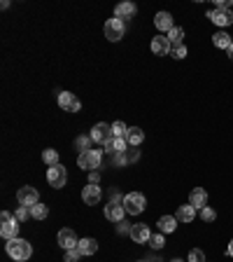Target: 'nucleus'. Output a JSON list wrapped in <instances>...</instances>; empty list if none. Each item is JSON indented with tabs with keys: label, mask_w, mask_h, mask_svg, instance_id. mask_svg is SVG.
Returning a JSON list of instances; mask_svg holds the SVG:
<instances>
[{
	"label": "nucleus",
	"mask_w": 233,
	"mask_h": 262,
	"mask_svg": "<svg viewBox=\"0 0 233 262\" xmlns=\"http://www.w3.org/2000/svg\"><path fill=\"white\" fill-rule=\"evenodd\" d=\"M135 10H138V7H135L133 2H119V5L115 7V17L124 21V19H131V17L135 14Z\"/></svg>",
	"instance_id": "a211bd4d"
},
{
	"label": "nucleus",
	"mask_w": 233,
	"mask_h": 262,
	"mask_svg": "<svg viewBox=\"0 0 233 262\" xmlns=\"http://www.w3.org/2000/svg\"><path fill=\"white\" fill-rule=\"evenodd\" d=\"M105 150L107 152H112V155H121L124 150H126V138H110L107 143H105Z\"/></svg>",
	"instance_id": "412c9836"
},
{
	"label": "nucleus",
	"mask_w": 233,
	"mask_h": 262,
	"mask_svg": "<svg viewBox=\"0 0 233 262\" xmlns=\"http://www.w3.org/2000/svg\"><path fill=\"white\" fill-rule=\"evenodd\" d=\"M140 262H147V260H140Z\"/></svg>",
	"instance_id": "79ce46f5"
},
{
	"label": "nucleus",
	"mask_w": 233,
	"mask_h": 262,
	"mask_svg": "<svg viewBox=\"0 0 233 262\" xmlns=\"http://www.w3.org/2000/svg\"><path fill=\"white\" fill-rule=\"evenodd\" d=\"M82 199H84V204H89V206H96V204L103 199V192H100V187L98 185H86L84 190H82Z\"/></svg>",
	"instance_id": "f8f14e48"
},
{
	"label": "nucleus",
	"mask_w": 233,
	"mask_h": 262,
	"mask_svg": "<svg viewBox=\"0 0 233 262\" xmlns=\"http://www.w3.org/2000/svg\"><path fill=\"white\" fill-rule=\"evenodd\" d=\"M128 237L133 239L135 243H150L151 232H150V227L145 225V223H138V225H133L131 229H128Z\"/></svg>",
	"instance_id": "1a4fd4ad"
},
{
	"label": "nucleus",
	"mask_w": 233,
	"mask_h": 262,
	"mask_svg": "<svg viewBox=\"0 0 233 262\" xmlns=\"http://www.w3.org/2000/svg\"><path fill=\"white\" fill-rule=\"evenodd\" d=\"M47 180H49V185L56 187V190L66 187V180H68V171H66V167H63V164L49 167L47 168Z\"/></svg>",
	"instance_id": "20e7f679"
},
{
	"label": "nucleus",
	"mask_w": 233,
	"mask_h": 262,
	"mask_svg": "<svg viewBox=\"0 0 233 262\" xmlns=\"http://www.w3.org/2000/svg\"><path fill=\"white\" fill-rule=\"evenodd\" d=\"M124 199L121 197H115L112 202L105 206V218L107 220H112V223H121L124 220V215H126V208H124Z\"/></svg>",
	"instance_id": "423d86ee"
},
{
	"label": "nucleus",
	"mask_w": 233,
	"mask_h": 262,
	"mask_svg": "<svg viewBox=\"0 0 233 262\" xmlns=\"http://www.w3.org/2000/svg\"><path fill=\"white\" fill-rule=\"evenodd\" d=\"M110 138H112V127H107L105 122H98V124L91 129V141L93 143H103L105 145Z\"/></svg>",
	"instance_id": "9d476101"
},
{
	"label": "nucleus",
	"mask_w": 233,
	"mask_h": 262,
	"mask_svg": "<svg viewBox=\"0 0 233 262\" xmlns=\"http://www.w3.org/2000/svg\"><path fill=\"white\" fill-rule=\"evenodd\" d=\"M189 204H191L194 208H205V204H208V192L203 190V187L191 190V194H189Z\"/></svg>",
	"instance_id": "f3484780"
},
{
	"label": "nucleus",
	"mask_w": 233,
	"mask_h": 262,
	"mask_svg": "<svg viewBox=\"0 0 233 262\" xmlns=\"http://www.w3.org/2000/svg\"><path fill=\"white\" fill-rule=\"evenodd\" d=\"M189 262H205V253L200 248H194L189 253Z\"/></svg>",
	"instance_id": "2f4dec72"
},
{
	"label": "nucleus",
	"mask_w": 233,
	"mask_h": 262,
	"mask_svg": "<svg viewBox=\"0 0 233 262\" xmlns=\"http://www.w3.org/2000/svg\"><path fill=\"white\" fill-rule=\"evenodd\" d=\"M77 243H80V241H77V237H75V232H72V229L66 227V229H61V232H58V246H61V248H66V250L77 248Z\"/></svg>",
	"instance_id": "2eb2a0df"
},
{
	"label": "nucleus",
	"mask_w": 233,
	"mask_h": 262,
	"mask_svg": "<svg viewBox=\"0 0 233 262\" xmlns=\"http://www.w3.org/2000/svg\"><path fill=\"white\" fill-rule=\"evenodd\" d=\"M170 49H173V45H170L168 36H156L151 40V52H154L156 56H166Z\"/></svg>",
	"instance_id": "4468645a"
},
{
	"label": "nucleus",
	"mask_w": 233,
	"mask_h": 262,
	"mask_svg": "<svg viewBox=\"0 0 233 262\" xmlns=\"http://www.w3.org/2000/svg\"><path fill=\"white\" fill-rule=\"evenodd\" d=\"M173 54H175V59H184V56H186V47H184V45L173 47Z\"/></svg>",
	"instance_id": "c9c22d12"
},
{
	"label": "nucleus",
	"mask_w": 233,
	"mask_h": 262,
	"mask_svg": "<svg viewBox=\"0 0 233 262\" xmlns=\"http://www.w3.org/2000/svg\"><path fill=\"white\" fill-rule=\"evenodd\" d=\"M5 250H7V255H10L12 260H17V262L31 260V255H33V246H31L26 239H19V237L7 241V243H5Z\"/></svg>",
	"instance_id": "f257e3e1"
},
{
	"label": "nucleus",
	"mask_w": 233,
	"mask_h": 262,
	"mask_svg": "<svg viewBox=\"0 0 233 262\" xmlns=\"http://www.w3.org/2000/svg\"><path fill=\"white\" fill-rule=\"evenodd\" d=\"M126 33V24L121 21V19H107V24H105V37L110 40V42H119L121 37Z\"/></svg>",
	"instance_id": "39448f33"
},
{
	"label": "nucleus",
	"mask_w": 233,
	"mask_h": 262,
	"mask_svg": "<svg viewBox=\"0 0 233 262\" xmlns=\"http://www.w3.org/2000/svg\"><path fill=\"white\" fill-rule=\"evenodd\" d=\"M80 258H82L80 248H70V250H66V262H77Z\"/></svg>",
	"instance_id": "72a5a7b5"
},
{
	"label": "nucleus",
	"mask_w": 233,
	"mask_h": 262,
	"mask_svg": "<svg viewBox=\"0 0 233 262\" xmlns=\"http://www.w3.org/2000/svg\"><path fill=\"white\" fill-rule=\"evenodd\" d=\"M77 248H80L82 255H93L98 250V241L96 239H82L80 243H77Z\"/></svg>",
	"instance_id": "b1692460"
},
{
	"label": "nucleus",
	"mask_w": 233,
	"mask_h": 262,
	"mask_svg": "<svg viewBox=\"0 0 233 262\" xmlns=\"http://www.w3.org/2000/svg\"><path fill=\"white\" fill-rule=\"evenodd\" d=\"M0 237L5 239V241H12V239L19 237V220L14 218L12 223H2V227H0Z\"/></svg>",
	"instance_id": "dca6fc26"
},
{
	"label": "nucleus",
	"mask_w": 233,
	"mask_h": 262,
	"mask_svg": "<svg viewBox=\"0 0 233 262\" xmlns=\"http://www.w3.org/2000/svg\"><path fill=\"white\" fill-rule=\"evenodd\" d=\"M229 255H233V239H231V243H229V250H226Z\"/></svg>",
	"instance_id": "58836bf2"
},
{
	"label": "nucleus",
	"mask_w": 233,
	"mask_h": 262,
	"mask_svg": "<svg viewBox=\"0 0 233 262\" xmlns=\"http://www.w3.org/2000/svg\"><path fill=\"white\" fill-rule=\"evenodd\" d=\"M208 19L212 21V24L217 26H231L233 24V14L231 10H221V7H217V10H212V12H208Z\"/></svg>",
	"instance_id": "9b49d317"
},
{
	"label": "nucleus",
	"mask_w": 233,
	"mask_h": 262,
	"mask_svg": "<svg viewBox=\"0 0 233 262\" xmlns=\"http://www.w3.org/2000/svg\"><path fill=\"white\" fill-rule=\"evenodd\" d=\"M138 157H140L138 150H124L116 162H119V164H133V162H138Z\"/></svg>",
	"instance_id": "393cba45"
},
{
	"label": "nucleus",
	"mask_w": 233,
	"mask_h": 262,
	"mask_svg": "<svg viewBox=\"0 0 233 262\" xmlns=\"http://www.w3.org/2000/svg\"><path fill=\"white\" fill-rule=\"evenodd\" d=\"M91 136H89V138H86V136H80V138H77V141H75V145H77V148H80L82 152H86V150H91Z\"/></svg>",
	"instance_id": "7c9ffc66"
},
{
	"label": "nucleus",
	"mask_w": 233,
	"mask_h": 262,
	"mask_svg": "<svg viewBox=\"0 0 233 262\" xmlns=\"http://www.w3.org/2000/svg\"><path fill=\"white\" fill-rule=\"evenodd\" d=\"M110 127H112V136H115V138H126V124H124V122H115V124H110Z\"/></svg>",
	"instance_id": "c85d7f7f"
},
{
	"label": "nucleus",
	"mask_w": 233,
	"mask_h": 262,
	"mask_svg": "<svg viewBox=\"0 0 233 262\" xmlns=\"http://www.w3.org/2000/svg\"><path fill=\"white\" fill-rule=\"evenodd\" d=\"M58 106L63 108L66 112H80L82 103H80V98H77L75 94H70V92H61V94H58Z\"/></svg>",
	"instance_id": "6e6552de"
},
{
	"label": "nucleus",
	"mask_w": 233,
	"mask_h": 262,
	"mask_svg": "<svg viewBox=\"0 0 233 262\" xmlns=\"http://www.w3.org/2000/svg\"><path fill=\"white\" fill-rule=\"evenodd\" d=\"M19 223H23V220H28L31 218V208L28 206H21V208H17V215H14Z\"/></svg>",
	"instance_id": "473e14b6"
},
{
	"label": "nucleus",
	"mask_w": 233,
	"mask_h": 262,
	"mask_svg": "<svg viewBox=\"0 0 233 262\" xmlns=\"http://www.w3.org/2000/svg\"><path fill=\"white\" fill-rule=\"evenodd\" d=\"M170 262H182V260H177V258H175V260H170Z\"/></svg>",
	"instance_id": "a19ab883"
},
{
	"label": "nucleus",
	"mask_w": 233,
	"mask_h": 262,
	"mask_svg": "<svg viewBox=\"0 0 233 262\" xmlns=\"http://www.w3.org/2000/svg\"><path fill=\"white\" fill-rule=\"evenodd\" d=\"M89 180H91V185H98V180H100V173H98V171H91Z\"/></svg>",
	"instance_id": "4c0bfd02"
},
{
	"label": "nucleus",
	"mask_w": 233,
	"mask_h": 262,
	"mask_svg": "<svg viewBox=\"0 0 233 262\" xmlns=\"http://www.w3.org/2000/svg\"><path fill=\"white\" fill-rule=\"evenodd\" d=\"M226 52H229V59L233 61V45H231V47H229V49H226Z\"/></svg>",
	"instance_id": "ea45409f"
},
{
	"label": "nucleus",
	"mask_w": 233,
	"mask_h": 262,
	"mask_svg": "<svg viewBox=\"0 0 233 262\" xmlns=\"http://www.w3.org/2000/svg\"><path fill=\"white\" fill-rule=\"evenodd\" d=\"M17 202L21 204V206H35V204H40V194H37V190L35 187H31V185H26V187H21V190L17 192Z\"/></svg>",
	"instance_id": "0eeeda50"
},
{
	"label": "nucleus",
	"mask_w": 233,
	"mask_h": 262,
	"mask_svg": "<svg viewBox=\"0 0 233 262\" xmlns=\"http://www.w3.org/2000/svg\"><path fill=\"white\" fill-rule=\"evenodd\" d=\"M177 223H191L194 218H196V208L191 206V204H184V206H180L177 208Z\"/></svg>",
	"instance_id": "6ab92c4d"
},
{
	"label": "nucleus",
	"mask_w": 233,
	"mask_h": 262,
	"mask_svg": "<svg viewBox=\"0 0 233 262\" xmlns=\"http://www.w3.org/2000/svg\"><path fill=\"white\" fill-rule=\"evenodd\" d=\"M200 218H203L205 223H212L217 215H215V211H212V208H208V206H205V208H200Z\"/></svg>",
	"instance_id": "f704fd0d"
},
{
	"label": "nucleus",
	"mask_w": 233,
	"mask_h": 262,
	"mask_svg": "<svg viewBox=\"0 0 233 262\" xmlns=\"http://www.w3.org/2000/svg\"><path fill=\"white\" fill-rule=\"evenodd\" d=\"M42 159H45L47 167H54V164H58V150H54V148H47L45 152H42Z\"/></svg>",
	"instance_id": "bb28decb"
},
{
	"label": "nucleus",
	"mask_w": 233,
	"mask_h": 262,
	"mask_svg": "<svg viewBox=\"0 0 233 262\" xmlns=\"http://www.w3.org/2000/svg\"><path fill=\"white\" fill-rule=\"evenodd\" d=\"M0 220H2V223H12V220H14V215H12L10 211H2V213H0Z\"/></svg>",
	"instance_id": "e433bc0d"
},
{
	"label": "nucleus",
	"mask_w": 233,
	"mask_h": 262,
	"mask_svg": "<svg viewBox=\"0 0 233 262\" xmlns=\"http://www.w3.org/2000/svg\"><path fill=\"white\" fill-rule=\"evenodd\" d=\"M145 141V131L140 129V127H128V131H126V143L128 145H140Z\"/></svg>",
	"instance_id": "aec40b11"
},
{
	"label": "nucleus",
	"mask_w": 233,
	"mask_h": 262,
	"mask_svg": "<svg viewBox=\"0 0 233 262\" xmlns=\"http://www.w3.org/2000/svg\"><path fill=\"white\" fill-rule=\"evenodd\" d=\"M154 26H156L161 33H166V36H168V33L175 28L170 12H156V17H154Z\"/></svg>",
	"instance_id": "ddd939ff"
},
{
	"label": "nucleus",
	"mask_w": 233,
	"mask_h": 262,
	"mask_svg": "<svg viewBox=\"0 0 233 262\" xmlns=\"http://www.w3.org/2000/svg\"><path fill=\"white\" fill-rule=\"evenodd\" d=\"M182 37H184V31H182V28H177V26L168 33V40H170V45H173V47H180V45H182Z\"/></svg>",
	"instance_id": "cd10ccee"
},
{
	"label": "nucleus",
	"mask_w": 233,
	"mask_h": 262,
	"mask_svg": "<svg viewBox=\"0 0 233 262\" xmlns=\"http://www.w3.org/2000/svg\"><path fill=\"white\" fill-rule=\"evenodd\" d=\"M212 42H215V47H219V49H229L233 45V40L229 33H224V31H217L215 36H212Z\"/></svg>",
	"instance_id": "5701e85b"
},
{
	"label": "nucleus",
	"mask_w": 233,
	"mask_h": 262,
	"mask_svg": "<svg viewBox=\"0 0 233 262\" xmlns=\"http://www.w3.org/2000/svg\"><path fill=\"white\" fill-rule=\"evenodd\" d=\"M175 227H177V218L175 215H163L161 220H159V232H163V234L175 232Z\"/></svg>",
	"instance_id": "4be33fe9"
},
{
	"label": "nucleus",
	"mask_w": 233,
	"mask_h": 262,
	"mask_svg": "<svg viewBox=\"0 0 233 262\" xmlns=\"http://www.w3.org/2000/svg\"><path fill=\"white\" fill-rule=\"evenodd\" d=\"M150 246H151V248H156V250L166 246V239H163V232H159V234H151Z\"/></svg>",
	"instance_id": "c756f323"
},
{
	"label": "nucleus",
	"mask_w": 233,
	"mask_h": 262,
	"mask_svg": "<svg viewBox=\"0 0 233 262\" xmlns=\"http://www.w3.org/2000/svg\"><path fill=\"white\" fill-rule=\"evenodd\" d=\"M47 215H49V208H47L45 204H35V206H31V218H35V220H45Z\"/></svg>",
	"instance_id": "a878e982"
},
{
	"label": "nucleus",
	"mask_w": 233,
	"mask_h": 262,
	"mask_svg": "<svg viewBox=\"0 0 233 262\" xmlns=\"http://www.w3.org/2000/svg\"><path fill=\"white\" fill-rule=\"evenodd\" d=\"M121 204H124L126 213L140 215L142 211H145V206H147V199H145V194H142V192H128Z\"/></svg>",
	"instance_id": "f03ea898"
},
{
	"label": "nucleus",
	"mask_w": 233,
	"mask_h": 262,
	"mask_svg": "<svg viewBox=\"0 0 233 262\" xmlns=\"http://www.w3.org/2000/svg\"><path fill=\"white\" fill-rule=\"evenodd\" d=\"M100 159H103V152L100 150H86V152H80V157H77V164H80V168H84V171H98V167H100Z\"/></svg>",
	"instance_id": "7ed1b4c3"
}]
</instances>
